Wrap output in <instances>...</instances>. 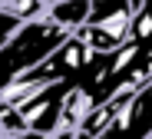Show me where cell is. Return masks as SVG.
I'll use <instances>...</instances> for the list:
<instances>
[{
    "instance_id": "cell-1",
    "label": "cell",
    "mask_w": 152,
    "mask_h": 139,
    "mask_svg": "<svg viewBox=\"0 0 152 139\" xmlns=\"http://www.w3.org/2000/svg\"><path fill=\"white\" fill-rule=\"evenodd\" d=\"M73 86V79H60L53 83V86H46L37 99L23 103L20 106V116L23 123H27L30 132H40V136H50L56 126H60V116H63V99Z\"/></svg>"
},
{
    "instance_id": "cell-4",
    "label": "cell",
    "mask_w": 152,
    "mask_h": 139,
    "mask_svg": "<svg viewBox=\"0 0 152 139\" xmlns=\"http://www.w3.org/2000/svg\"><path fill=\"white\" fill-rule=\"evenodd\" d=\"M0 139H4V136H0Z\"/></svg>"
},
{
    "instance_id": "cell-2",
    "label": "cell",
    "mask_w": 152,
    "mask_h": 139,
    "mask_svg": "<svg viewBox=\"0 0 152 139\" xmlns=\"http://www.w3.org/2000/svg\"><path fill=\"white\" fill-rule=\"evenodd\" d=\"M43 20H50L53 26H60L66 33H76L89 20V0H50Z\"/></svg>"
},
{
    "instance_id": "cell-3",
    "label": "cell",
    "mask_w": 152,
    "mask_h": 139,
    "mask_svg": "<svg viewBox=\"0 0 152 139\" xmlns=\"http://www.w3.org/2000/svg\"><path fill=\"white\" fill-rule=\"evenodd\" d=\"M13 139H46V136H40V132H30V129H27V132H20V136H13Z\"/></svg>"
}]
</instances>
